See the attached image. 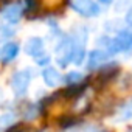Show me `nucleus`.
Here are the masks:
<instances>
[{
    "label": "nucleus",
    "mask_w": 132,
    "mask_h": 132,
    "mask_svg": "<svg viewBox=\"0 0 132 132\" xmlns=\"http://www.w3.org/2000/svg\"><path fill=\"white\" fill-rule=\"evenodd\" d=\"M64 81H65V84L70 86V87H72V86H79V84L84 81V75H82L81 72L73 70V72H69L67 75H65Z\"/></svg>",
    "instance_id": "obj_10"
},
{
    "label": "nucleus",
    "mask_w": 132,
    "mask_h": 132,
    "mask_svg": "<svg viewBox=\"0 0 132 132\" xmlns=\"http://www.w3.org/2000/svg\"><path fill=\"white\" fill-rule=\"evenodd\" d=\"M31 78H33L31 69H23V70H19L13 75L11 89L16 93V96H23L27 93V90L30 87V82H31Z\"/></svg>",
    "instance_id": "obj_3"
},
{
    "label": "nucleus",
    "mask_w": 132,
    "mask_h": 132,
    "mask_svg": "<svg viewBox=\"0 0 132 132\" xmlns=\"http://www.w3.org/2000/svg\"><path fill=\"white\" fill-rule=\"evenodd\" d=\"M25 53L31 57H36L45 53V42L42 37H30L25 42Z\"/></svg>",
    "instance_id": "obj_8"
},
{
    "label": "nucleus",
    "mask_w": 132,
    "mask_h": 132,
    "mask_svg": "<svg viewBox=\"0 0 132 132\" xmlns=\"http://www.w3.org/2000/svg\"><path fill=\"white\" fill-rule=\"evenodd\" d=\"M72 39V47H73V57L72 62L76 65H81L87 56L86 53V45H87V39H89V30L84 25H78L73 31Z\"/></svg>",
    "instance_id": "obj_1"
},
{
    "label": "nucleus",
    "mask_w": 132,
    "mask_h": 132,
    "mask_svg": "<svg viewBox=\"0 0 132 132\" xmlns=\"http://www.w3.org/2000/svg\"><path fill=\"white\" fill-rule=\"evenodd\" d=\"M20 51V45L17 42H6L0 47V62L3 64H10L13 62Z\"/></svg>",
    "instance_id": "obj_7"
},
{
    "label": "nucleus",
    "mask_w": 132,
    "mask_h": 132,
    "mask_svg": "<svg viewBox=\"0 0 132 132\" xmlns=\"http://www.w3.org/2000/svg\"><path fill=\"white\" fill-rule=\"evenodd\" d=\"M54 56H56V62L61 69H65L67 65L72 62L73 57V47H72V39L69 36H61L56 48H54Z\"/></svg>",
    "instance_id": "obj_2"
},
{
    "label": "nucleus",
    "mask_w": 132,
    "mask_h": 132,
    "mask_svg": "<svg viewBox=\"0 0 132 132\" xmlns=\"http://www.w3.org/2000/svg\"><path fill=\"white\" fill-rule=\"evenodd\" d=\"M42 78H44V82L47 84V87H51V89H54V87H57L59 84L64 82L62 75L54 67H45L42 70Z\"/></svg>",
    "instance_id": "obj_9"
},
{
    "label": "nucleus",
    "mask_w": 132,
    "mask_h": 132,
    "mask_svg": "<svg viewBox=\"0 0 132 132\" xmlns=\"http://www.w3.org/2000/svg\"><path fill=\"white\" fill-rule=\"evenodd\" d=\"M98 2H100L101 5H112L113 0H98Z\"/></svg>",
    "instance_id": "obj_14"
},
{
    "label": "nucleus",
    "mask_w": 132,
    "mask_h": 132,
    "mask_svg": "<svg viewBox=\"0 0 132 132\" xmlns=\"http://www.w3.org/2000/svg\"><path fill=\"white\" fill-rule=\"evenodd\" d=\"M124 22L132 28V8H129V11L126 13V17H124Z\"/></svg>",
    "instance_id": "obj_13"
},
{
    "label": "nucleus",
    "mask_w": 132,
    "mask_h": 132,
    "mask_svg": "<svg viewBox=\"0 0 132 132\" xmlns=\"http://www.w3.org/2000/svg\"><path fill=\"white\" fill-rule=\"evenodd\" d=\"M13 121H14V117H13L11 113H5V115H2V117H0V129L10 126Z\"/></svg>",
    "instance_id": "obj_12"
},
{
    "label": "nucleus",
    "mask_w": 132,
    "mask_h": 132,
    "mask_svg": "<svg viewBox=\"0 0 132 132\" xmlns=\"http://www.w3.org/2000/svg\"><path fill=\"white\" fill-rule=\"evenodd\" d=\"M23 11H25L23 5L19 3V2H14V3L6 5L2 11H0V16H2V19H3L5 23H8V25H16V23L20 22V19H22V16H23Z\"/></svg>",
    "instance_id": "obj_5"
},
{
    "label": "nucleus",
    "mask_w": 132,
    "mask_h": 132,
    "mask_svg": "<svg viewBox=\"0 0 132 132\" xmlns=\"http://www.w3.org/2000/svg\"><path fill=\"white\" fill-rule=\"evenodd\" d=\"M109 57H110V54L106 50H103V48L101 50L100 48L92 50L86 56V67H87V70H98V69L103 67V65H106Z\"/></svg>",
    "instance_id": "obj_6"
},
{
    "label": "nucleus",
    "mask_w": 132,
    "mask_h": 132,
    "mask_svg": "<svg viewBox=\"0 0 132 132\" xmlns=\"http://www.w3.org/2000/svg\"><path fill=\"white\" fill-rule=\"evenodd\" d=\"M50 61H51V56H48L47 53H42V54H39V56L34 57V62H36L37 65H40V67H45V65H48Z\"/></svg>",
    "instance_id": "obj_11"
},
{
    "label": "nucleus",
    "mask_w": 132,
    "mask_h": 132,
    "mask_svg": "<svg viewBox=\"0 0 132 132\" xmlns=\"http://www.w3.org/2000/svg\"><path fill=\"white\" fill-rule=\"evenodd\" d=\"M70 8L82 17H96L101 13L95 0H70Z\"/></svg>",
    "instance_id": "obj_4"
}]
</instances>
